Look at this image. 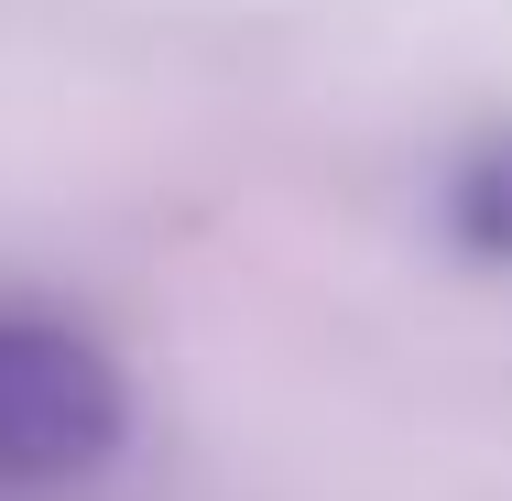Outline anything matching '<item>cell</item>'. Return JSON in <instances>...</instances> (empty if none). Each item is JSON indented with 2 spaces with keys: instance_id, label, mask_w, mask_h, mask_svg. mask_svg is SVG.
<instances>
[{
  "instance_id": "6da1fadb",
  "label": "cell",
  "mask_w": 512,
  "mask_h": 501,
  "mask_svg": "<svg viewBox=\"0 0 512 501\" xmlns=\"http://www.w3.org/2000/svg\"><path fill=\"white\" fill-rule=\"evenodd\" d=\"M120 436H131V382L109 338L77 327L66 305L0 295V501L99 480Z\"/></svg>"
},
{
  "instance_id": "7a4b0ae2",
  "label": "cell",
  "mask_w": 512,
  "mask_h": 501,
  "mask_svg": "<svg viewBox=\"0 0 512 501\" xmlns=\"http://www.w3.org/2000/svg\"><path fill=\"white\" fill-rule=\"evenodd\" d=\"M447 229H458L480 262H512V131H502V142H480V153L458 164V186H447Z\"/></svg>"
}]
</instances>
